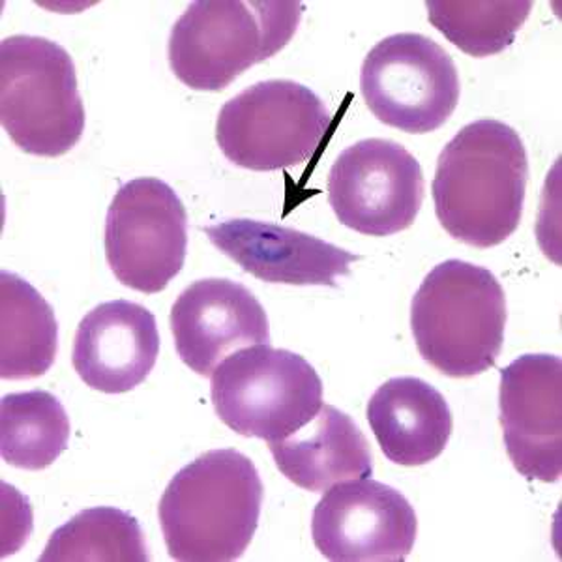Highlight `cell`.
<instances>
[{
	"label": "cell",
	"mask_w": 562,
	"mask_h": 562,
	"mask_svg": "<svg viewBox=\"0 0 562 562\" xmlns=\"http://www.w3.org/2000/svg\"><path fill=\"white\" fill-rule=\"evenodd\" d=\"M527 180L529 160L518 132L492 119L471 122L437 160L435 214L456 240L493 248L518 229Z\"/></svg>",
	"instance_id": "1"
},
{
	"label": "cell",
	"mask_w": 562,
	"mask_h": 562,
	"mask_svg": "<svg viewBox=\"0 0 562 562\" xmlns=\"http://www.w3.org/2000/svg\"><path fill=\"white\" fill-rule=\"evenodd\" d=\"M261 476L235 448L211 450L182 467L161 495V532L180 562L237 561L256 537Z\"/></svg>",
	"instance_id": "2"
},
{
	"label": "cell",
	"mask_w": 562,
	"mask_h": 562,
	"mask_svg": "<svg viewBox=\"0 0 562 562\" xmlns=\"http://www.w3.org/2000/svg\"><path fill=\"white\" fill-rule=\"evenodd\" d=\"M505 289L473 262L450 259L429 272L411 304L422 358L442 375L467 379L497 362L506 328Z\"/></svg>",
	"instance_id": "3"
},
{
	"label": "cell",
	"mask_w": 562,
	"mask_h": 562,
	"mask_svg": "<svg viewBox=\"0 0 562 562\" xmlns=\"http://www.w3.org/2000/svg\"><path fill=\"white\" fill-rule=\"evenodd\" d=\"M302 13V2H193L171 29V70L192 90L222 92L251 66L278 55L293 40Z\"/></svg>",
	"instance_id": "4"
},
{
	"label": "cell",
	"mask_w": 562,
	"mask_h": 562,
	"mask_svg": "<svg viewBox=\"0 0 562 562\" xmlns=\"http://www.w3.org/2000/svg\"><path fill=\"white\" fill-rule=\"evenodd\" d=\"M0 121L23 153L57 158L76 147L85 108L76 65L63 45L26 34L2 40Z\"/></svg>",
	"instance_id": "5"
},
{
	"label": "cell",
	"mask_w": 562,
	"mask_h": 562,
	"mask_svg": "<svg viewBox=\"0 0 562 562\" xmlns=\"http://www.w3.org/2000/svg\"><path fill=\"white\" fill-rule=\"evenodd\" d=\"M211 378L216 415L243 437L281 441L323 407V381L314 366L270 344L238 349Z\"/></svg>",
	"instance_id": "6"
},
{
	"label": "cell",
	"mask_w": 562,
	"mask_h": 562,
	"mask_svg": "<svg viewBox=\"0 0 562 562\" xmlns=\"http://www.w3.org/2000/svg\"><path fill=\"white\" fill-rule=\"evenodd\" d=\"M333 113L314 90L289 79L251 85L225 103L216 140L225 158L251 171H278L314 158Z\"/></svg>",
	"instance_id": "7"
},
{
	"label": "cell",
	"mask_w": 562,
	"mask_h": 562,
	"mask_svg": "<svg viewBox=\"0 0 562 562\" xmlns=\"http://www.w3.org/2000/svg\"><path fill=\"white\" fill-rule=\"evenodd\" d=\"M366 105L386 126L407 134L441 128L460 102L454 60L424 34H392L366 57L360 71Z\"/></svg>",
	"instance_id": "8"
},
{
	"label": "cell",
	"mask_w": 562,
	"mask_h": 562,
	"mask_svg": "<svg viewBox=\"0 0 562 562\" xmlns=\"http://www.w3.org/2000/svg\"><path fill=\"white\" fill-rule=\"evenodd\" d=\"M188 212L164 180H130L111 201L105 257L122 285L161 293L184 267Z\"/></svg>",
	"instance_id": "9"
},
{
	"label": "cell",
	"mask_w": 562,
	"mask_h": 562,
	"mask_svg": "<svg viewBox=\"0 0 562 562\" xmlns=\"http://www.w3.org/2000/svg\"><path fill=\"white\" fill-rule=\"evenodd\" d=\"M328 203L339 222L368 237H390L415 224L424 173L396 140L364 139L346 148L328 175Z\"/></svg>",
	"instance_id": "10"
},
{
	"label": "cell",
	"mask_w": 562,
	"mask_h": 562,
	"mask_svg": "<svg viewBox=\"0 0 562 562\" xmlns=\"http://www.w3.org/2000/svg\"><path fill=\"white\" fill-rule=\"evenodd\" d=\"M416 532V512L405 495L370 479L328 487L312 518L315 548L334 562L405 561Z\"/></svg>",
	"instance_id": "11"
},
{
	"label": "cell",
	"mask_w": 562,
	"mask_h": 562,
	"mask_svg": "<svg viewBox=\"0 0 562 562\" xmlns=\"http://www.w3.org/2000/svg\"><path fill=\"white\" fill-rule=\"evenodd\" d=\"M501 426L506 452L521 476L559 482L562 471V362L524 355L501 370Z\"/></svg>",
	"instance_id": "12"
},
{
	"label": "cell",
	"mask_w": 562,
	"mask_h": 562,
	"mask_svg": "<svg viewBox=\"0 0 562 562\" xmlns=\"http://www.w3.org/2000/svg\"><path fill=\"white\" fill-rule=\"evenodd\" d=\"M169 323L180 360L201 378H211L238 349L270 344L269 317L261 302L243 283L225 278L199 280L186 288Z\"/></svg>",
	"instance_id": "13"
},
{
	"label": "cell",
	"mask_w": 562,
	"mask_h": 562,
	"mask_svg": "<svg viewBox=\"0 0 562 562\" xmlns=\"http://www.w3.org/2000/svg\"><path fill=\"white\" fill-rule=\"evenodd\" d=\"M205 233L244 272L267 283L338 288L336 278L351 274V262L360 259L314 235L257 220H227Z\"/></svg>",
	"instance_id": "14"
},
{
	"label": "cell",
	"mask_w": 562,
	"mask_h": 562,
	"mask_svg": "<svg viewBox=\"0 0 562 562\" xmlns=\"http://www.w3.org/2000/svg\"><path fill=\"white\" fill-rule=\"evenodd\" d=\"M160 355L153 312L130 301L103 302L77 326L71 362L90 389L124 394L150 375Z\"/></svg>",
	"instance_id": "15"
},
{
	"label": "cell",
	"mask_w": 562,
	"mask_h": 562,
	"mask_svg": "<svg viewBox=\"0 0 562 562\" xmlns=\"http://www.w3.org/2000/svg\"><path fill=\"white\" fill-rule=\"evenodd\" d=\"M368 422L392 463L420 467L445 452L454 418L439 390L418 378H394L368 402Z\"/></svg>",
	"instance_id": "16"
},
{
	"label": "cell",
	"mask_w": 562,
	"mask_h": 562,
	"mask_svg": "<svg viewBox=\"0 0 562 562\" xmlns=\"http://www.w3.org/2000/svg\"><path fill=\"white\" fill-rule=\"evenodd\" d=\"M269 447L281 474L307 492L373 474L370 442L351 416L334 405H323L304 428Z\"/></svg>",
	"instance_id": "17"
},
{
	"label": "cell",
	"mask_w": 562,
	"mask_h": 562,
	"mask_svg": "<svg viewBox=\"0 0 562 562\" xmlns=\"http://www.w3.org/2000/svg\"><path fill=\"white\" fill-rule=\"evenodd\" d=\"M58 351L52 304L21 276L0 274V378L25 381L49 371Z\"/></svg>",
	"instance_id": "18"
},
{
	"label": "cell",
	"mask_w": 562,
	"mask_h": 562,
	"mask_svg": "<svg viewBox=\"0 0 562 562\" xmlns=\"http://www.w3.org/2000/svg\"><path fill=\"white\" fill-rule=\"evenodd\" d=\"M65 405L45 390L7 394L0 402V454L8 465L42 471L68 447Z\"/></svg>",
	"instance_id": "19"
},
{
	"label": "cell",
	"mask_w": 562,
	"mask_h": 562,
	"mask_svg": "<svg viewBox=\"0 0 562 562\" xmlns=\"http://www.w3.org/2000/svg\"><path fill=\"white\" fill-rule=\"evenodd\" d=\"M42 562H147L150 561L139 521L113 506L79 512L53 532Z\"/></svg>",
	"instance_id": "20"
},
{
	"label": "cell",
	"mask_w": 562,
	"mask_h": 562,
	"mask_svg": "<svg viewBox=\"0 0 562 562\" xmlns=\"http://www.w3.org/2000/svg\"><path fill=\"white\" fill-rule=\"evenodd\" d=\"M431 25L471 57H492L514 44L532 10L529 0H429Z\"/></svg>",
	"instance_id": "21"
}]
</instances>
